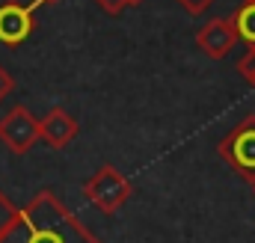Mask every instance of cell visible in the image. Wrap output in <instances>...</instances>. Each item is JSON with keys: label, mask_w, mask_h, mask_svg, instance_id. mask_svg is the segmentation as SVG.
<instances>
[{"label": "cell", "mask_w": 255, "mask_h": 243, "mask_svg": "<svg viewBox=\"0 0 255 243\" xmlns=\"http://www.w3.org/2000/svg\"><path fill=\"white\" fill-rule=\"evenodd\" d=\"M12 89H15V77H12V74H9V71L0 65V101H3V98L12 92Z\"/></svg>", "instance_id": "13"}, {"label": "cell", "mask_w": 255, "mask_h": 243, "mask_svg": "<svg viewBox=\"0 0 255 243\" xmlns=\"http://www.w3.org/2000/svg\"><path fill=\"white\" fill-rule=\"evenodd\" d=\"M238 71H241V77H247V83L255 86V48H250L244 54V60L238 62Z\"/></svg>", "instance_id": "10"}, {"label": "cell", "mask_w": 255, "mask_h": 243, "mask_svg": "<svg viewBox=\"0 0 255 243\" xmlns=\"http://www.w3.org/2000/svg\"><path fill=\"white\" fill-rule=\"evenodd\" d=\"M77 119L63 110V107H54V110H48L42 119H39V139H45L51 148H65L74 136H77Z\"/></svg>", "instance_id": "7"}, {"label": "cell", "mask_w": 255, "mask_h": 243, "mask_svg": "<svg viewBox=\"0 0 255 243\" xmlns=\"http://www.w3.org/2000/svg\"><path fill=\"white\" fill-rule=\"evenodd\" d=\"M187 15H202V12H208V6L214 3V0H175Z\"/></svg>", "instance_id": "12"}, {"label": "cell", "mask_w": 255, "mask_h": 243, "mask_svg": "<svg viewBox=\"0 0 255 243\" xmlns=\"http://www.w3.org/2000/svg\"><path fill=\"white\" fill-rule=\"evenodd\" d=\"M247 3H255V0H247Z\"/></svg>", "instance_id": "16"}, {"label": "cell", "mask_w": 255, "mask_h": 243, "mask_svg": "<svg viewBox=\"0 0 255 243\" xmlns=\"http://www.w3.org/2000/svg\"><path fill=\"white\" fill-rule=\"evenodd\" d=\"M15 211H18V208H15V205L9 202V196L0 190V235H3V232H6V226L15 220Z\"/></svg>", "instance_id": "9"}, {"label": "cell", "mask_w": 255, "mask_h": 243, "mask_svg": "<svg viewBox=\"0 0 255 243\" xmlns=\"http://www.w3.org/2000/svg\"><path fill=\"white\" fill-rule=\"evenodd\" d=\"M83 196L101 214H116L128 199L133 196V184L128 181V175H122L116 166L107 163V166H101L89 181L83 184Z\"/></svg>", "instance_id": "3"}, {"label": "cell", "mask_w": 255, "mask_h": 243, "mask_svg": "<svg viewBox=\"0 0 255 243\" xmlns=\"http://www.w3.org/2000/svg\"><path fill=\"white\" fill-rule=\"evenodd\" d=\"M42 3H51V0H36V6H42ZM36 6H33V9H36Z\"/></svg>", "instance_id": "14"}, {"label": "cell", "mask_w": 255, "mask_h": 243, "mask_svg": "<svg viewBox=\"0 0 255 243\" xmlns=\"http://www.w3.org/2000/svg\"><path fill=\"white\" fill-rule=\"evenodd\" d=\"M0 243H101L54 190H39L0 235Z\"/></svg>", "instance_id": "1"}, {"label": "cell", "mask_w": 255, "mask_h": 243, "mask_svg": "<svg viewBox=\"0 0 255 243\" xmlns=\"http://www.w3.org/2000/svg\"><path fill=\"white\" fill-rule=\"evenodd\" d=\"M253 190H255V187H253Z\"/></svg>", "instance_id": "17"}, {"label": "cell", "mask_w": 255, "mask_h": 243, "mask_svg": "<svg viewBox=\"0 0 255 243\" xmlns=\"http://www.w3.org/2000/svg\"><path fill=\"white\" fill-rule=\"evenodd\" d=\"M217 151L244 181L255 187V113H250L241 124H235L223 136Z\"/></svg>", "instance_id": "2"}, {"label": "cell", "mask_w": 255, "mask_h": 243, "mask_svg": "<svg viewBox=\"0 0 255 243\" xmlns=\"http://www.w3.org/2000/svg\"><path fill=\"white\" fill-rule=\"evenodd\" d=\"M238 42H244L247 48H255V3H244L235 15H232Z\"/></svg>", "instance_id": "8"}, {"label": "cell", "mask_w": 255, "mask_h": 243, "mask_svg": "<svg viewBox=\"0 0 255 243\" xmlns=\"http://www.w3.org/2000/svg\"><path fill=\"white\" fill-rule=\"evenodd\" d=\"M95 6L101 9V12H107V15H122L128 6V0H95Z\"/></svg>", "instance_id": "11"}, {"label": "cell", "mask_w": 255, "mask_h": 243, "mask_svg": "<svg viewBox=\"0 0 255 243\" xmlns=\"http://www.w3.org/2000/svg\"><path fill=\"white\" fill-rule=\"evenodd\" d=\"M36 30V18H33V6H24L18 0H9L0 6V42L9 48H18L21 42H27Z\"/></svg>", "instance_id": "5"}, {"label": "cell", "mask_w": 255, "mask_h": 243, "mask_svg": "<svg viewBox=\"0 0 255 243\" xmlns=\"http://www.w3.org/2000/svg\"><path fill=\"white\" fill-rule=\"evenodd\" d=\"M39 139V119L24 107H12L3 119H0V142L12 151V154H27Z\"/></svg>", "instance_id": "4"}, {"label": "cell", "mask_w": 255, "mask_h": 243, "mask_svg": "<svg viewBox=\"0 0 255 243\" xmlns=\"http://www.w3.org/2000/svg\"><path fill=\"white\" fill-rule=\"evenodd\" d=\"M128 3H130V6H133V3H142V0H128Z\"/></svg>", "instance_id": "15"}, {"label": "cell", "mask_w": 255, "mask_h": 243, "mask_svg": "<svg viewBox=\"0 0 255 243\" xmlns=\"http://www.w3.org/2000/svg\"><path fill=\"white\" fill-rule=\"evenodd\" d=\"M235 45H238V33H235L232 18H214V21H208V24L196 33V48H199L205 57H211V60L229 57Z\"/></svg>", "instance_id": "6"}]
</instances>
